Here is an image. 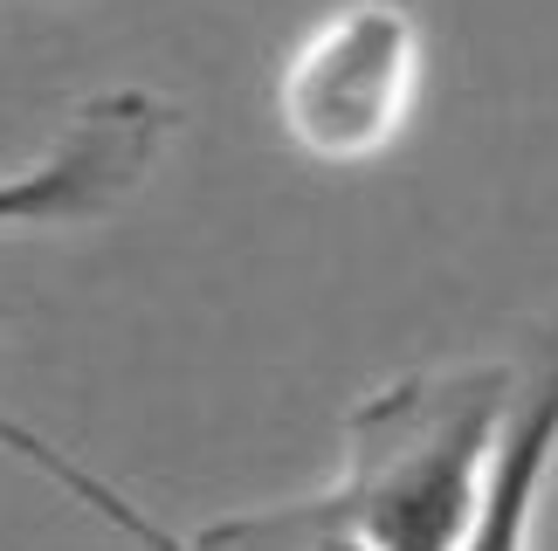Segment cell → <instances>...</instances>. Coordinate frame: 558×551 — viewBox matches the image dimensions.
Returning a JSON list of instances; mask_svg holds the SVG:
<instances>
[{"label": "cell", "instance_id": "obj_1", "mask_svg": "<svg viewBox=\"0 0 558 551\" xmlns=\"http://www.w3.org/2000/svg\"><path fill=\"white\" fill-rule=\"evenodd\" d=\"M518 366H427L373 387L345 414L331 503L373 551H456L483 497Z\"/></svg>", "mask_w": 558, "mask_h": 551}, {"label": "cell", "instance_id": "obj_2", "mask_svg": "<svg viewBox=\"0 0 558 551\" xmlns=\"http://www.w3.org/2000/svg\"><path fill=\"white\" fill-rule=\"evenodd\" d=\"M421 97V21L400 0H345L290 49L276 118L317 166H366Z\"/></svg>", "mask_w": 558, "mask_h": 551}, {"label": "cell", "instance_id": "obj_3", "mask_svg": "<svg viewBox=\"0 0 558 551\" xmlns=\"http://www.w3.org/2000/svg\"><path fill=\"white\" fill-rule=\"evenodd\" d=\"M173 132H180V103L145 90V83L83 97L70 124L28 166L0 173V235H49V228L111 221L153 180Z\"/></svg>", "mask_w": 558, "mask_h": 551}, {"label": "cell", "instance_id": "obj_4", "mask_svg": "<svg viewBox=\"0 0 558 551\" xmlns=\"http://www.w3.org/2000/svg\"><path fill=\"white\" fill-rule=\"evenodd\" d=\"M551 469H558V317L538 331L531 366H518V393H510L504 434L489 449L476 517H469L456 551H531Z\"/></svg>", "mask_w": 558, "mask_h": 551}, {"label": "cell", "instance_id": "obj_5", "mask_svg": "<svg viewBox=\"0 0 558 551\" xmlns=\"http://www.w3.org/2000/svg\"><path fill=\"white\" fill-rule=\"evenodd\" d=\"M0 455H14L21 469H35L41 482H56L62 497H70V503H83V511H90V517L104 524V531L132 538L138 551H201L193 538H173L159 517H145L138 503L118 490V482H104L97 469H83V462H76L70 449H56L49 434H35L28 420H14V414H0Z\"/></svg>", "mask_w": 558, "mask_h": 551}, {"label": "cell", "instance_id": "obj_6", "mask_svg": "<svg viewBox=\"0 0 558 551\" xmlns=\"http://www.w3.org/2000/svg\"><path fill=\"white\" fill-rule=\"evenodd\" d=\"M193 544L201 551H373L331 497H290V503H269V511H234L221 524H207Z\"/></svg>", "mask_w": 558, "mask_h": 551}]
</instances>
